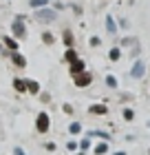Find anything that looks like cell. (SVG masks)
<instances>
[{
	"mask_svg": "<svg viewBox=\"0 0 150 155\" xmlns=\"http://www.w3.org/2000/svg\"><path fill=\"white\" fill-rule=\"evenodd\" d=\"M13 153H16V155H24V153H22V149H16Z\"/></svg>",
	"mask_w": 150,
	"mask_h": 155,
	"instance_id": "cell-25",
	"label": "cell"
},
{
	"mask_svg": "<svg viewBox=\"0 0 150 155\" xmlns=\"http://www.w3.org/2000/svg\"><path fill=\"white\" fill-rule=\"evenodd\" d=\"M35 126H38L40 133H46L49 126H51V120H49V113H40L38 120H35Z\"/></svg>",
	"mask_w": 150,
	"mask_h": 155,
	"instance_id": "cell-3",
	"label": "cell"
},
{
	"mask_svg": "<svg viewBox=\"0 0 150 155\" xmlns=\"http://www.w3.org/2000/svg\"><path fill=\"white\" fill-rule=\"evenodd\" d=\"M35 20H40V22H55V20H58V11L49 9V7L35 9Z\"/></svg>",
	"mask_w": 150,
	"mask_h": 155,
	"instance_id": "cell-1",
	"label": "cell"
},
{
	"mask_svg": "<svg viewBox=\"0 0 150 155\" xmlns=\"http://www.w3.org/2000/svg\"><path fill=\"white\" fill-rule=\"evenodd\" d=\"M27 91H31V93H38V91H40V84L35 82V80H29V82H27Z\"/></svg>",
	"mask_w": 150,
	"mask_h": 155,
	"instance_id": "cell-16",
	"label": "cell"
},
{
	"mask_svg": "<svg viewBox=\"0 0 150 155\" xmlns=\"http://www.w3.org/2000/svg\"><path fill=\"white\" fill-rule=\"evenodd\" d=\"M69 131H71V133H80V131H82V124H77V122H73V124L69 126Z\"/></svg>",
	"mask_w": 150,
	"mask_h": 155,
	"instance_id": "cell-20",
	"label": "cell"
},
{
	"mask_svg": "<svg viewBox=\"0 0 150 155\" xmlns=\"http://www.w3.org/2000/svg\"><path fill=\"white\" fill-rule=\"evenodd\" d=\"M11 31H13V36L20 38V40L27 38V25H24V18H22V16H18V18L11 22Z\"/></svg>",
	"mask_w": 150,
	"mask_h": 155,
	"instance_id": "cell-2",
	"label": "cell"
},
{
	"mask_svg": "<svg viewBox=\"0 0 150 155\" xmlns=\"http://www.w3.org/2000/svg\"><path fill=\"white\" fill-rule=\"evenodd\" d=\"M99 42H102V40H99L97 36H93L91 38V47H99Z\"/></svg>",
	"mask_w": 150,
	"mask_h": 155,
	"instance_id": "cell-21",
	"label": "cell"
},
{
	"mask_svg": "<svg viewBox=\"0 0 150 155\" xmlns=\"http://www.w3.org/2000/svg\"><path fill=\"white\" fill-rule=\"evenodd\" d=\"M31 9H42V7H49V0H29Z\"/></svg>",
	"mask_w": 150,
	"mask_h": 155,
	"instance_id": "cell-11",
	"label": "cell"
},
{
	"mask_svg": "<svg viewBox=\"0 0 150 155\" xmlns=\"http://www.w3.org/2000/svg\"><path fill=\"white\" fill-rule=\"evenodd\" d=\"M11 62H13L16 67H20V69H22V67H27V60H24V55H20L18 51H11Z\"/></svg>",
	"mask_w": 150,
	"mask_h": 155,
	"instance_id": "cell-8",
	"label": "cell"
},
{
	"mask_svg": "<svg viewBox=\"0 0 150 155\" xmlns=\"http://www.w3.org/2000/svg\"><path fill=\"white\" fill-rule=\"evenodd\" d=\"M62 109H64V113H69V115H71V113H73V109H71V107H69V104H64V107H62Z\"/></svg>",
	"mask_w": 150,
	"mask_h": 155,
	"instance_id": "cell-24",
	"label": "cell"
},
{
	"mask_svg": "<svg viewBox=\"0 0 150 155\" xmlns=\"http://www.w3.org/2000/svg\"><path fill=\"white\" fill-rule=\"evenodd\" d=\"M91 113H95V115H104V113H106V107H104V104H93V107H91Z\"/></svg>",
	"mask_w": 150,
	"mask_h": 155,
	"instance_id": "cell-13",
	"label": "cell"
},
{
	"mask_svg": "<svg viewBox=\"0 0 150 155\" xmlns=\"http://www.w3.org/2000/svg\"><path fill=\"white\" fill-rule=\"evenodd\" d=\"M106 31H108V33L117 31V25H115V18H113V16H106Z\"/></svg>",
	"mask_w": 150,
	"mask_h": 155,
	"instance_id": "cell-10",
	"label": "cell"
},
{
	"mask_svg": "<svg viewBox=\"0 0 150 155\" xmlns=\"http://www.w3.org/2000/svg\"><path fill=\"white\" fill-rule=\"evenodd\" d=\"M80 146H82V151H86L88 146H91V142H88V140H84V142H80Z\"/></svg>",
	"mask_w": 150,
	"mask_h": 155,
	"instance_id": "cell-23",
	"label": "cell"
},
{
	"mask_svg": "<svg viewBox=\"0 0 150 155\" xmlns=\"http://www.w3.org/2000/svg\"><path fill=\"white\" fill-rule=\"evenodd\" d=\"M106 151H108V144H106V142H102V144L95 146V153H97V155H104Z\"/></svg>",
	"mask_w": 150,
	"mask_h": 155,
	"instance_id": "cell-18",
	"label": "cell"
},
{
	"mask_svg": "<svg viewBox=\"0 0 150 155\" xmlns=\"http://www.w3.org/2000/svg\"><path fill=\"white\" fill-rule=\"evenodd\" d=\"M2 42L7 45V49H11V51H18V42L13 40V38H9V36H5V38H2Z\"/></svg>",
	"mask_w": 150,
	"mask_h": 155,
	"instance_id": "cell-12",
	"label": "cell"
},
{
	"mask_svg": "<svg viewBox=\"0 0 150 155\" xmlns=\"http://www.w3.org/2000/svg\"><path fill=\"white\" fill-rule=\"evenodd\" d=\"M62 42H64V47H73L75 38H73V31H71V29H64L62 31Z\"/></svg>",
	"mask_w": 150,
	"mask_h": 155,
	"instance_id": "cell-7",
	"label": "cell"
},
{
	"mask_svg": "<svg viewBox=\"0 0 150 155\" xmlns=\"http://www.w3.org/2000/svg\"><path fill=\"white\" fill-rule=\"evenodd\" d=\"M80 155H84V151H82V153H80Z\"/></svg>",
	"mask_w": 150,
	"mask_h": 155,
	"instance_id": "cell-27",
	"label": "cell"
},
{
	"mask_svg": "<svg viewBox=\"0 0 150 155\" xmlns=\"http://www.w3.org/2000/svg\"><path fill=\"white\" fill-rule=\"evenodd\" d=\"M124 117H126V120H132V117H135V113H132L130 109H126V111H124Z\"/></svg>",
	"mask_w": 150,
	"mask_h": 155,
	"instance_id": "cell-22",
	"label": "cell"
},
{
	"mask_svg": "<svg viewBox=\"0 0 150 155\" xmlns=\"http://www.w3.org/2000/svg\"><path fill=\"white\" fill-rule=\"evenodd\" d=\"M42 42H44V45H53V42H55L53 33L51 31H44V33H42Z\"/></svg>",
	"mask_w": 150,
	"mask_h": 155,
	"instance_id": "cell-15",
	"label": "cell"
},
{
	"mask_svg": "<svg viewBox=\"0 0 150 155\" xmlns=\"http://www.w3.org/2000/svg\"><path fill=\"white\" fill-rule=\"evenodd\" d=\"M108 58H110L113 62H117V60L121 58V51H119V47H113V49H110V53H108Z\"/></svg>",
	"mask_w": 150,
	"mask_h": 155,
	"instance_id": "cell-14",
	"label": "cell"
},
{
	"mask_svg": "<svg viewBox=\"0 0 150 155\" xmlns=\"http://www.w3.org/2000/svg\"><path fill=\"white\" fill-rule=\"evenodd\" d=\"M91 82H93V75L86 73V71H82V73L75 75V84H77V87H88Z\"/></svg>",
	"mask_w": 150,
	"mask_h": 155,
	"instance_id": "cell-4",
	"label": "cell"
},
{
	"mask_svg": "<svg viewBox=\"0 0 150 155\" xmlns=\"http://www.w3.org/2000/svg\"><path fill=\"white\" fill-rule=\"evenodd\" d=\"M84 69H86V67H84V60H80V58H77V60H73V62H71L69 73H71V75H77V73H82Z\"/></svg>",
	"mask_w": 150,
	"mask_h": 155,
	"instance_id": "cell-5",
	"label": "cell"
},
{
	"mask_svg": "<svg viewBox=\"0 0 150 155\" xmlns=\"http://www.w3.org/2000/svg\"><path fill=\"white\" fill-rule=\"evenodd\" d=\"M115 155H126V153H115Z\"/></svg>",
	"mask_w": 150,
	"mask_h": 155,
	"instance_id": "cell-26",
	"label": "cell"
},
{
	"mask_svg": "<svg viewBox=\"0 0 150 155\" xmlns=\"http://www.w3.org/2000/svg\"><path fill=\"white\" fill-rule=\"evenodd\" d=\"M106 84H108L110 89H117V80H115L113 75H106Z\"/></svg>",
	"mask_w": 150,
	"mask_h": 155,
	"instance_id": "cell-19",
	"label": "cell"
},
{
	"mask_svg": "<svg viewBox=\"0 0 150 155\" xmlns=\"http://www.w3.org/2000/svg\"><path fill=\"white\" fill-rule=\"evenodd\" d=\"M13 87H16V91L24 93V91H27V82L24 80H13Z\"/></svg>",
	"mask_w": 150,
	"mask_h": 155,
	"instance_id": "cell-17",
	"label": "cell"
},
{
	"mask_svg": "<svg viewBox=\"0 0 150 155\" xmlns=\"http://www.w3.org/2000/svg\"><path fill=\"white\" fill-rule=\"evenodd\" d=\"M144 71H146L144 60H137V62H135V67H132V71H130V75H132V78H141V75H144Z\"/></svg>",
	"mask_w": 150,
	"mask_h": 155,
	"instance_id": "cell-6",
	"label": "cell"
},
{
	"mask_svg": "<svg viewBox=\"0 0 150 155\" xmlns=\"http://www.w3.org/2000/svg\"><path fill=\"white\" fill-rule=\"evenodd\" d=\"M64 60H66L69 64H71L73 60H77V51H75L73 47H66V51H64Z\"/></svg>",
	"mask_w": 150,
	"mask_h": 155,
	"instance_id": "cell-9",
	"label": "cell"
}]
</instances>
